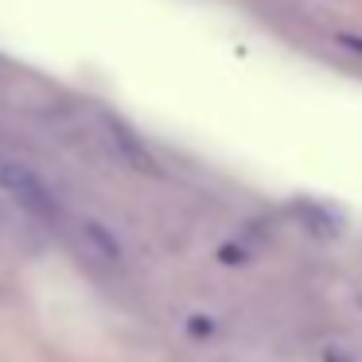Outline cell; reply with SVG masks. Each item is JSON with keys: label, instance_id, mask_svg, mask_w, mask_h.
Listing matches in <instances>:
<instances>
[{"label": "cell", "instance_id": "7a4b0ae2", "mask_svg": "<svg viewBox=\"0 0 362 362\" xmlns=\"http://www.w3.org/2000/svg\"><path fill=\"white\" fill-rule=\"evenodd\" d=\"M78 250L86 253L94 265H121V242L113 238L110 226H102L98 218H74L71 226Z\"/></svg>", "mask_w": 362, "mask_h": 362}, {"label": "cell", "instance_id": "6da1fadb", "mask_svg": "<svg viewBox=\"0 0 362 362\" xmlns=\"http://www.w3.org/2000/svg\"><path fill=\"white\" fill-rule=\"evenodd\" d=\"M0 191L24 214H32L40 222H51V226H63V203H59L55 191L28 164H20V160H0Z\"/></svg>", "mask_w": 362, "mask_h": 362}, {"label": "cell", "instance_id": "3957f363", "mask_svg": "<svg viewBox=\"0 0 362 362\" xmlns=\"http://www.w3.org/2000/svg\"><path fill=\"white\" fill-rule=\"evenodd\" d=\"M110 144L117 148V156L125 160V164H133L136 172H152L156 175L160 168H156V160H152V152L144 148V141H136L129 129H121V125H110Z\"/></svg>", "mask_w": 362, "mask_h": 362}]
</instances>
